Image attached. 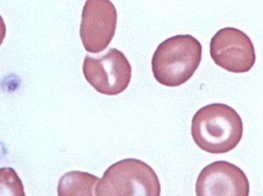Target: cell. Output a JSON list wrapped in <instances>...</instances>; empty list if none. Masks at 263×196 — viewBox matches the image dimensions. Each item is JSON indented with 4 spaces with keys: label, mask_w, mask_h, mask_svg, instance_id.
<instances>
[{
    "label": "cell",
    "mask_w": 263,
    "mask_h": 196,
    "mask_svg": "<svg viewBox=\"0 0 263 196\" xmlns=\"http://www.w3.org/2000/svg\"><path fill=\"white\" fill-rule=\"evenodd\" d=\"M243 121L230 106L214 103L198 110L191 122V135L204 151L226 154L239 145L243 137Z\"/></svg>",
    "instance_id": "obj_1"
},
{
    "label": "cell",
    "mask_w": 263,
    "mask_h": 196,
    "mask_svg": "<svg viewBox=\"0 0 263 196\" xmlns=\"http://www.w3.org/2000/svg\"><path fill=\"white\" fill-rule=\"evenodd\" d=\"M202 60V45L192 35H176L163 41L154 52L151 66L155 80L179 86L194 75Z\"/></svg>",
    "instance_id": "obj_2"
},
{
    "label": "cell",
    "mask_w": 263,
    "mask_h": 196,
    "mask_svg": "<svg viewBox=\"0 0 263 196\" xmlns=\"http://www.w3.org/2000/svg\"><path fill=\"white\" fill-rule=\"evenodd\" d=\"M97 196H160L157 174L140 159H126L110 165L96 187Z\"/></svg>",
    "instance_id": "obj_3"
},
{
    "label": "cell",
    "mask_w": 263,
    "mask_h": 196,
    "mask_svg": "<svg viewBox=\"0 0 263 196\" xmlns=\"http://www.w3.org/2000/svg\"><path fill=\"white\" fill-rule=\"evenodd\" d=\"M83 74L86 81L100 94L118 95L128 88L132 67L127 57L115 48L101 56H85Z\"/></svg>",
    "instance_id": "obj_4"
},
{
    "label": "cell",
    "mask_w": 263,
    "mask_h": 196,
    "mask_svg": "<svg viewBox=\"0 0 263 196\" xmlns=\"http://www.w3.org/2000/svg\"><path fill=\"white\" fill-rule=\"evenodd\" d=\"M210 54L216 66L232 73H247L255 63L254 46L244 31L235 28L218 30L210 44Z\"/></svg>",
    "instance_id": "obj_5"
},
{
    "label": "cell",
    "mask_w": 263,
    "mask_h": 196,
    "mask_svg": "<svg viewBox=\"0 0 263 196\" xmlns=\"http://www.w3.org/2000/svg\"><path fill=\"white\" fill-rule=\"evenodd\" d=\"M118 14L110 0H86L82 10L80 38L88 53L100 54L112 41Z\"/></svg>",
    "instance_id": "obj_6"
},
{
    "label": "cell",
    "mask_w": 263,
    "mask_h": 196,
    "mask_svg": "<svg viewBox=\"0 0 263 196\" xmlns=\"http://www.w3.org/2000/svg\"><path fill=\"white\" fill-rule=\"evenodd\" d=\"M196 196H249L250 183L244 171L227 161H216L200 172Z\"/></svg>",
    "instance_id": "obj_7"
},
{
    "label": "cell",
    "mask_w": 263,
    "mask_h": 196,
    "mask_svg": "<svg viewBox=\"0 0 263 196\" xmlns=\"http://www.w3.org/2000/svg\"><path fill=\"white\" fill-rule=\"evenodd\" d=\"M100 179L82 171H70L63 175L58 184V196H97Z\"/></svg>",
    "instance_id": "obj_8"
},
{
    "label": "cell",
    "mask_w": 263,
    "mask_h": 196,
    "mask_svg": "<svg viewBox=\"0 0 263 196\" xmlns=\"http://www.w3.org/2000/svg\"><path fill=\"white\" fill-rule=\"evenodd\" d=\"M0 196H26L24 185L14 169L0 168Z\"/></svg>",
    "instance_id": "obj_9"
}]
</instances>
